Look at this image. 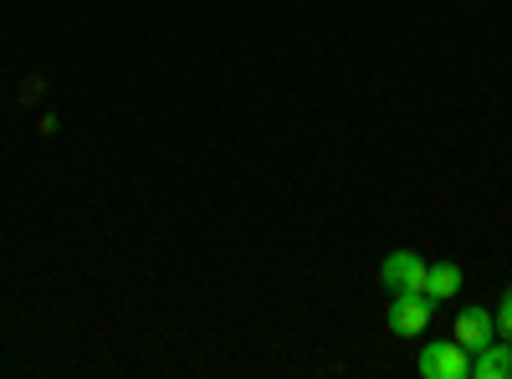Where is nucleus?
<instances>
[{
  "label": "nucleus",
  "mask_w": 512,
  "mask_h": 379,
  "mask_svg": "<svg viewBox=\"0 0 512 379\" xmlns=\"http://www.w3.org/2000/svg\"><path fill=\"white\" fill-rule=\"evenodd\" d=\"M436 318V303L425 298V292H395L390 303V333H400V339H420L425 328H431Z\"/></svg>",
  "instance_id": "obj_1"
},
{
  "label": "nucleus",
  "mask_w": 512,
  "mask_h": 379,
  "mask_svg": "<svg viewBox=\"0 0 512 379\" xmlns=\"http://www.w3.org/2000/svg\"><path fill=\"white\" fill-rule=\"evenodd\" d=\"M472 374V354H466L456 339L425 344L420 349V379H466Z\"/></svg>",
  "instance_id": "obj_2"
},
{
  "label": "nucleus",
  "mask_w": 512,
  "mask_h": 379,
  "mask_svg": "<svg viewBox=\"0 0 512 379\" xmlns=\"http://www.w3.org/2000/svg\"><path fill=\"white\" fill-rule=\"evenodd\" d=\"M425 267L431 262H420L415 251H390V257L379 262V282L390 292H425Z\"/></svg>",
  "instance_id": "obj_3"
},
{
  "label": "nucleus",
  "mask_w": 512,
  "mask_h": 379,
  "mask_svg": "<svg viewBox=\"0 0 512 379\" xmlns=\"http://www.w3.org/2000/svg\"><path fill=\"white\" fill-rule=\"evenodd\" d=\"M451 339L466 349V354H482L492 339H497V318L487 313V308H461V318H456V333Z\"/></svg>",
  "instance_id": "obj_4"
},
{
  "label": "nucleus",
  "mask_w": 512,
  "mask_h": 379,
  "mask_svg": "<svg viewBox=\"0 0 512 379\" xmlns=\"http://www.w3.org/2000/svg\"><path fill=\"white\" fill-rule=\"evenodd\" d=\"M461 292V267L456 262H431L425 267V298L431 303H451Z\"/></svg>",
  "instance_id": "obj_5"
},
{
  "label": "nucleus",
  "mask_w": 512,
  "mask_h": 379,
  "mask_svg": "<svg viewBox=\"0 0 512 379\" xmlns=\"http://www.w3.org/2000/svg\"><path fill=\"white\" fill-rule=\"evenodd\" d=\"M472 374L477 379H502V374L512 379V344L507 339H492L482 354H472Z\"/></svg>",
  "instance_id": "obj_6"
},
{
  "label": "nucleus",
  "mask_w": 512,
  "mask_h": 379,
  "mask_svg": "<svg viewBox=\"0 0 512 379\" xmlns=\"http://www.w3.org/2000/svg\"><path fill=\"white\" fill-rule=\"evenodd\" d=\"M492 318H497V339H507V344H512V287L502 292V308H497Z\"/></svg>",
  "instance_id": "obj_7"
}]
</instances>
